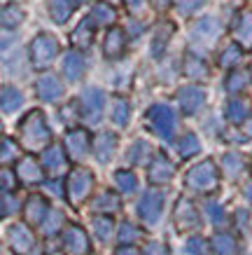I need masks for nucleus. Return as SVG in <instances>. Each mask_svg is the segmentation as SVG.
<instances>
[{"label":"nucleus","mask_w":252,"mask_h":255,"mask_svg":"<svg viewBox=\"0 0 252 255\" xmlns=\"http://www.w3.org/2000/svg\"><path fill=\"white\" fill-rule=\"evenodd\" d=\"M16 173L21 176L23 183H40V180H42L40 166L35 164V159H31V157H26V159H21V162H19V169H16Z\"/></svg>","instance_id":"nucleus-24"},{"label":"nucleus","mask_w":252,"mask_h":255,"mask_svg":"<svg viewBox=\"0 0 252 255\" xmlns=\"http://www.w3.org/2000/svg\"><path fill=\"white\" fill-rule=\"evenodd\" d=\"M9 244L19 255H28L33 251V234L23 225H14L9 230Z\"/></svg>","instance_id":"nucleus-12"},{"label":"nucleus","mask_w":252,"mask_h":255,"mask_svg":"<svg viewBox=\"0 0 252 255\" xmlns=\"http://www.w3.org/2000/svg\"><path fill=\"white\" fill-rule=\"evenodd\" d=\"M227 117H229L234 124L245 122V120L250 117V103H248V101H243V99L229 101V106H227Z\"/></svg>","instance_id":"nucleus-23"},{"label":"nucleus","mask_w":252,"mask_h":255,"mask_svg":"<svg viewBox=\"0 0 252 255\" xmlns=\"http://www.w3.org/2000/svg\"><path fill=\"white\" fill-rule=\"evenodd\" d=\"M199 225V213L191 206V201L182 199L177 204V227L180 230H194Z\"/></svg>","instance_id":"nucleus-16"},{"label":"nucleus","mask_w":252,"mask_h":255,"mask_svg":"<svg viewBox=\"0 0 252 255\" xmlns=\"http://www.w3.org/2000/svg\"><path fill=\"white\" fill-rule=\"evenodd\" d=\"M241 56H243V47L236 45V42H231L220 56V66L224 68H231V66H238L241 63Z\"/></svg>","instance_id":"nucleus-28"},{"label":"nucleus","mask_w":252,"mask_h":255,"mask_svg":"<svg viewBox=\"0 0 252 255\" xmlns=\"http://www.w3.org/2000/svg\"><path fill=\"white\" fill-rule=\"evenodd\" d=\"M42 162H45V166L49 171H59L66 164V157H63L61 147H49L45 152V157H42Z\"/></svg>","instance_id":"nucleus-31"},{"label":"nucleus","mask_w":252,"mask_h":255,"mask_svg":"<svg viewBox=\"0 0 252 255\" xmlns=\"http://www.w3.org/2000/svg\"><path fill=\"white\" fill-rule=\"evenodd\" d=\"M49 216V206H47V201L42 197H31L28 201V209H26V218H28V223L38 225L42 223V218Z\"/></svg>","instance_id":"nucleus-21"},{"label":"nucleus","mask_w":252,"mask_h":255,"mask_svg":"<svg viewBox=\"0 0 252 255\" xmlns=\"http://www.w3.org/2000/svg\"><path fill=\"white\" fill-rule=\"evenodd\" d=\"M117 147V138L112 133H100L98 140H96V155H98L100 162H110L112 155H115Z\"/></svg>","instance_id":"nucleus-22"},{"label":"nucleus","mask_w":252,"mask_h":255,"mask_svg":"<svg viewBox=\"0 0 252 255\" xmlns=\"http://www.w3.org/2000/svg\"><path fill=\"white\" fill-rule=\"evenodd\" d=\"M245 87V75H241V73H234L229 78V82H227V89L229 92H241Z\"/></svg>","instance_id":"nucleus-42"},{"label":"nucleus","mask_w":252,"mask_h":255,"mask_svg":"<svg viewBox=\"0 0 252 255\" xmlns=\"http://www.w3.org/2000/svg\"><path fill=\"white\" fill-rule=\"evenodd\" d=\"M117 255H138V253H136V251H133V248L124 246V248H119V251H117Z\"/></svg>","instance_id":"nucleus-49"},{"label":"nucleus","mask_w":252,"mask_h":255,"mask_svg":"<svg viewBox=\"0 0 252 255\" xmlns=\"http://www.w3.org/2000/svg\"><path fill=\"white\" fill-rule=\"evenodd\" d=\"M103 103H105V94L96 89V87H89L86 92L82 94V108H84V117L91 124H96L100 120V113H103Z\"/></svg>","instance_id":"nucleus-6"},{"label":"nucleus","mask_w":252,"mask_h":255,"mask_svg":"<svg viewBox=\"0 0 252 255\" xmlns=\"http://www.w3.org/2000/svg\"><path fill=\"white\" fill-rule=\"evenodd\" d=\"M184 75H187V78H206L208 66L203 63V59H199V56L187 54L184 56Z\"/></svg>","instance_id":"nucleus-25"},{"label":"nucleus","mask_w":252,"mask_h":255,"mask_svg":"<svg viewBox=\"0 0 252 255\" xmlns=\"http://www.w3.org/2000/svg\"><path fill=\"white\" fill-rule=\"evenodd\" d=\"M170 178H173V164L164 155H159L150 166V180L152 183H168Z\"/></svg>","instance_id":"nucleus-17"},{"label":"nucleus","mask_w":252,"mask_h":255,"mask_svg":"<svg viewBox=\"0 0 252 255\" xmlns=\"http://www.w3.org/2000/svg\"><path fill=\"white\" fill-rule=\"evenodd\" d=\"M117 185H119V190L126 194H131L133 190H136V176L131 173V171H117Z\"/></svg>","instance_id":"nucleus-34"},{"label":"nucleus","mask_w":252,"mask_h":255,"mask_svg":"<svg viewBox=\"0 0 252 255\" xmlns=\"http://www.w3.org/2000/svg\"><path fill=\"white\" fill-rule=\"evenodd\" d=\"M63 73H66V78H68L70 82L80 80L84 73V59L77 54V52H68L66 59H63Z\"/></svg>","instance_id":"nucleus-20"},{"label":"nucleus","mask_w":252,"mask_h":255,"mask_svg":"<svg viewBox=\"0 0 252 255\" xmlns=\"http://www.w3.org/2000/svg\"><path fill=\"white\" fill-rule=\"evenodd\" d=\"M191 35H194V38L199 35V38H203V42L210 45V42L220 35V23L215 21L213 16H206V19H201V21L194 26V33H191Z\"/></svg>","instance_id":"nucleus-19"},{"label":"nucleus","mask_w":252,"mask_h":255,"mask_svg":"<svg viewBox=\"0 0 252 255\" xmlns=\"http://www.w3.org/2000/svg\"><path fill=\"white\" fill-rule=\"evenodd\" d=\"M126 2V9H129L131 14H138V12H143L145 7V0H124Z\"/></svg>","instance_id":"nucleus-45"},{"label":"nucleus","mask_w":252,"mask_h":255,"mask_svg":"<svg viewBox=\"0 0 252 255\" xmlns=\"http://www.w3.org/2000/svg\"><path fill=\"white\" fill-rule=\"evenodd\" d=\"M217 255H236V241L229 234H217L213 239Z\"/></svg>","instance_id":"nucleus-30"},{"label":"nucleus","mask_w":252,"mask_h":255,"mask_svg":"<svg viewBox=\"0 0 252 255\" xmlns=\"http://www.w3.org/2000/svg\"><path fill=\"white\" fill-rule=\"evenodd\" d=\"M35 92L42 101H56L63 96V85L54 75H42L38 80V85H35Z\"/></svg>","instance_id":"nucleus-11"},{"label":"nucleus","mask_w":252,"mask_h":255,"mask_svg":"<svg viewBox=\"0 0 252 255\" xmlns=\"http://www.w3.org/2000/svg\"><path fill=\"white\" fill-rule=\"evenodd\" d=\"M152 2H154V7H159V9H164V7L170 5V0H152Z\"/></svg>","instance_id":"nucleus-50"},{"label":"nucleus","mask_w":252,"mask_h":255,"mask_svg":"<svg viewBox=\"0 0 252 255\" xmlns=\"http://www.w3.org/2000/svg\"><path fill=\"white\" fill-rule=\"evenodd\" d=\"M21 103H23V96L19 89H14V87H5V89H2V110H5V113L16 110Z\"/></svg>","instance_id":"nucleus-29"},{"label":"nucleus","mask_w":252,"mask_h":255,"mask_svg":"<svg viewBox=\"0 0 252 255\" xmlns=\"http://www.w3.org/2000/svg\"><path fill=\"white\" fill-rule=\"evenodd\" d=\"M93 187V176L89 173V171L84 169H77L73 171V176H70L68 180V190H70V199L73 201H82L86 194H89V190Z\"/></svg>","instance_id":"nucleus-9"},{"label":"nucleus","mask_w":252,"mask_h":255,"mask_svg":"<svg viewBox=\"0 0 252 255\" xmlns=\"http://www.w3.org/2000/svg\"><path fill=\"white\" fill-rule=\"evenodd\" d=\"M93 33H96V21L89 16V19H82L77 23V28L70 33V40L75 47H89L93 40Z\"/></svg>","instance_id":"nucleus-14"},{"label":"nucleus","mask_w":252,"mask_h":255,"mask_svg":"<svg viewBox=\"0 0 252 255\" xmlns=\"http://www.w3.org/2000/svg\"><path fill=\"white\" fill-rule=\"evenodd\" d=\"M208 213H210V218H213V223H220L222 220V209L217 206V204H213V201L208 204Z\"/></svg>","instance_id":"nucleus-47"},{"label":"nucleus","mask_w":252,"mask_h":255,"mask_svg":"<svg viewBox=\"0 0 252 255\" xmlns=\"http://www.w3.org/2000/svg\"><path fill=\"white\" fill-rule=\"evenodd\" d=\"M177 101H180V108H182L184 115H194V113H199V110L203 108V103H206V92L199 89V87H194V85H187L177 92Z\"/></svg>","instance_id":"nucleus-5"},{"label":"nucleus","mask_w":252,"mask_h":255,"mask_svg":"<svg viewBox=\"0 0 252 255\" xmlns=\"http://www.w3.org/2000/svg\"><path fill=\"white\" fill-rule=\"evenodd\" d=\"M147 155H150V143H143V140H138L136 145L131 147L129 159H131V162H136V164H140V162H145V159H147Z\"/></svg>","instance_id":"nucleus-36"},{"label":"nucleus","mask_w":252,"mask_h":255,"mask_svg":"<svg viewBox=\"0 0 252 255\" xmlns=\"http://www.w3.org/2000/svg\"><path fill=\"white\" fill-rule=\"evenodd\" d=\"M161 206H164V194L157 192V190H152V192H147L145 197L140 199V204H138V213H140V218H143L145 223L154 225L161 216Z\"/></svg>","instance_id":"nucleus-7"},{"label":"nucleus","mask_w":252,"mask_h":255,"mask_svg":"<svg viewBox=\"0 0 252 255\" xmlns=\"http://www.w3.org/2000/svg\"><path fill=\"white\" fill-rule=\"evenodd\" d=\"M56 54H59V42L52 35H47V33H40L38 38L31 42V49H28L31 63L35 68H47L56 59Z\"/></svg>","instance_id":"nucleus-2"},{"label":"nucleus","mask_w":252,"mask_h":255,"mask_svg":"<svg viewBox=\"0 0 252 255\" xmlns=\"http://www.w3.org/2000/svg\"><path fill=\"white\" fill-rule=\"evenodd\" d=\"M224 171L229 173V176H238V171H241V166H243V159L238 155H227L224 157Z\"/></svg>","instance_id":"nucleus-41"},{"label":"nucleus","mask_w":252,"mask_h":255,"mask_svg":"<svg viewBox=\"0 0 252 255\" xmlns=\"http://www.w3.org/2000/svg\"><path fill=\"white\" fill-rule=\"evenodd\" d=\"M61 223H63L61 213H59V211H49V216H47V220H45V232L47 234H56Z\"/></svg>","instance_id":"nucleus-39"},{"label":"nucleus","mask_w":252,"mask_h":255,"mask_svg":"<svg viewBox=\"0 0 252 255\" xmlns=\"http://www.w3.org/2000/svg\"><path fill=\"white\" fill-rule=\"evenodd\" d=\"M231 31L236 38V45H241L243 49H252V12H238Z\"/></svg>","instance_id":"nucleus-8"},{"label":"nucleus","mask_w":252,"mask_h":255,"mask_svg":"<svg viewBox=\"0 0 252 255\" xmlns=\"http://www.w3.org/2000/svg\"><path fill=\"white\" fill-rule=\"evenodd\" d=\"M80 0H49V14L56 23H66L77 9Z\"/></svg>","instance_id":"nucleus-15"},{"label":"nucleus","mask_w":252,"mask_h":255,"mask_svg":"<svg viewBox=\"0 0 252 255\" xmlns=\"http://www.w3.org/2000/svg\"><path fill=\"white\" fill-rule=\"evenodd\" d=\"M21 21H23V9L16 2L2 7V28H16Z\"/></svg>","instance_id":"nucleus-26"},{"label":"nucleus","mask_w":252,"mask_h":255,"mask_svg":"<svg viewBox=\"0 0 252 255\" xmlns=\"http://www.w3.org/2000/svg\"><path fill=\"white\" fill-rule=\"evenodd\" d=\"M199 147H201L199 138H196L194 133H187V136L180 140L177 150H180V155H182V157H191V155H196V152H199Z\"/></svg>","instance_id":"nucleus-33"},{"label":"nucleus","mask_w":252,"mask_h":255,"mask_svg":"<svg viewBox=\"0 0 252 255\" xmlns=\"http://www.w3.org/2000/svg\"><path fill=\"white\" fill-rule=\"evenodd\" d=\"M115 16H117L115 7L107 5V2H96L93 9H91V19L96 23H112L115 21Z\"/></svg>","instance_id":"nucleus-27"},{"label":"nucleus","mask_w":252,"mask_h":255,"mask_svg":"<svg viewBox=\"0 0 252 255\" xmlns=\"http://www.w3.org/2000/svg\"><path fill=\"white\" fill-rule=\"evenodd\" d=\"M98 211H117L119 209V199H117L115 194H110V192H105V194H100L98 199H96V204H93Z\"/></svg>","instance_id":"nucleus-35"},{"label":"nucleus","mask_w":252,"mask_h":255,"mask_svg":"<svg viewBox=\"0 0 252 255\" xmlns=\"http://www.w3.org/2000/svg\"><path fill=\"white\" fill-rule=\"evenodd\" d=\"M248 199H250V204H252V183L248 185Z\"/></svg>","instance_id":"nucleus-51"},{"label":"nucleus","mask_w":252,"mask_h":255,"mask_svg":"<svg viewBox=\"0 0 252 255\" xmlns=\"http://www.w3.org/2000/svg\"><path fill=\"white\" fill-rule=\"evenodd\" d=\"M66 147H68V155L73 157V159L84 157L86 155V150H89V133L82 131V129L70 131L68 138H66Z\"/></svg>","instance_id":"nucleus-13"},{"label":"nucleus","mask_w":252,"mask_h":255,"mask_svg":"<svg viewBox=\"0 0 252 255\" xmlns=\"http://www.w3.org/2000/svg\"><path fill=\"white\" fill-rule=\"evenodd\" d=\"M2 187H5V192L14 190V176L9 171H2Z\"/></svg>","instance_id":"nucleus-48"},{"label":"nucleus","mask_w":252,"mask_h":255,"mask_svg":"<svg viewBox=\"0 0 252 255\" xmlns=\"http://www.w3.org/2000/svg\"><path fill=\"white\" fill-rule=\"evenodd\" d=\"M203 5V0H175V7L180 14H191V12H196V9Z\"/></svg>","instance_id":"nucleus-40"},{"label":"nucleus","mask_w":252,"mask_h":255,"mask_svg":"<svg viewBox=\"0 0 252 255\" xmlns=\"http://www.w3.org/2000/svg\"><path fill=\"white\" fill-rule=\"evenodd\" d=\"M189 253L191 255H208V251H206V241L203 239H191L189 241Z\"/></svg>","instance_id":"nucleus-44"},{"label":"nucleus","mask_w":252,"mask_h":255,"mask_svg":"<svg viewBox=\"0 0 252 255\" xmlns=\"http://www.w3.org/2000/svg\"><path fill=\"white\" fill-rule=\"evenodd\" d=\"M119 239H122V244H129V241H136L138 239V232H136V227L133 225H124L122 227V232H119Z\"/></svg>","instance_id":"nucleus-43"},{"label":"nucleus","mask_w":252,"mask_h":255,"mask_svg":"<svg viewBox=\"0 0 252 255\" xmlns=\"http://www.w3.org/2000/svg\"><path fill=\"white\" fill-rule=\"evenodd\" d=\"M173 35V23H164V31H157V35H154V42H152V54L159 56L161 52H164V47H166L168 38Z\"/></svg>","instance_id":"nucleus-32"},{"label":"nucleus","mask_w":252,"mask_h":255,"mask_svg":"<svg viewBox=\"0 0 252 255\" xmlns=\"http://www.w3.org/2000/svg\"><path fill=\"white\" fill-rule=\"evenodd\" d=\"M124 49H126V33L122 31V28H110L105 35V45H103V54L107 56V59H122Z\"/></svg>","instance_id":"nucleus-10"},{"label":"nucleus","mask_w":252,"mask_h":255,"mask_svg":"<svg viewBox=\"0 0 252 255\" xmlns=\"http://www.w3.org/2000/svg\"><path fill=\"white\" fill-rule=\"evenodd\" d=\"M66 246L75 255L89 253V239H86V234H84L80 227H70L68 232H66Z\"/></svg>","instance_id":"nucleus-18"},{"label":"nucleus","mask_w":252,"mask_h":255,"mask_svg":"<svg viewBox=\"0 0 252 255\" xmlns=\"http://www.w3.org/2000/svg\"><path fill=\"white\" fill-rule=\"evenodd\" d=\"M215 183H217V169H215V164L210 159L206 162H201L199 166H194L189 171V176H187V185L191 190H199V192H208V190H213Z\"/></svg>","instance_id":"nucleus-3"},{"label":"nucleus","mask_w":252,"mask_h":255,"mask_svg":"<svg viewBox=\"0 0 252 255\" xmlns=\"http://www.w3.org/2000/svg\"><path fill=\"white\" fill-rule=\"evenodd\" d=\"M93 227H96V234L100 239H110V234H112V220L110 218H96Z\"/></svg>","instance_id":"nucleus-38"},{"label":"nucleus","mask_w":252,"mask_h":255,"mask_svg":"<svg viewBox=\"0 0 252 255\" xmlns=\"http://www.w3.org/2000/svg\"><path fill=\"white\" fill-rule=\"evenodd\" d=\"M117 124H126L129 122V103L124 99H117L115 101V115H112Z\"/></svg>","instance_id":"nucleus-37"},{"label":"nucleus","mask_w":252,"mask_h":255,"mask_svg":"<svg viewBox=\"0 0 252 255\" xmlns=\"http://www.w3.org/2000/svg\"><path fill=\"white\" fill-rule=\"evenodd\" d=\"M143 255H168V251L161 244H150V246L143 251Z\"/></svg>","instance_id":"nucleus-46"},{"label":"nucleus","mask_w":252,"mask_h":255,"mask_svg":"<svg viewBox=\"0 0 252 255\" xmlns=\"http://www.w3.org/2000/svg\"><path fill=\"white\" fill-rule=\"evenodd\" d=\"M147 120L152 124V129L159 133L161 138H170L173 131H175V115L168 106H152L150 113H147Z\"/></svg>","instance_id":"nucleus-4"},{"label":"nucleus","mask_w":252,"mask_h":255,"mask_svg":"<svg viewBox=\"0 0 252 255\" xmlns=\"http://www.w3.org/2000/svg\"><path fill=\"white\" fill-rule=\"evenodd\" d=\"M21 138H23V143H26L28 147H40V145H45L47 140L52 138V131H49V127L45 124L42 113L33 110L31 115L23 120L21 122Z\"/></svg>","instance_id":"nucleus-1"},{"label":"nucleus","mask_w":252,"mask_h":255,"mask_svg":"<svg viewBox=\"0 0 252 255\" xmlns=\"http://www.w3.org/2000/svg\"><path fill=\"white\" fill-rule=\"evenodd\" d=\"M82 2H86V0H82Z\"/></svg>","instance_id":"nucleus-52"}]
</instances>
